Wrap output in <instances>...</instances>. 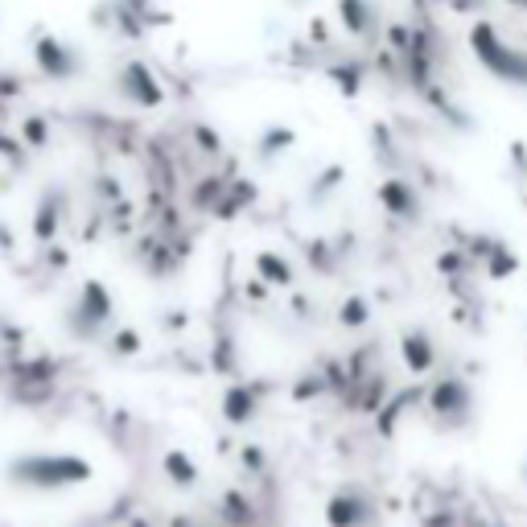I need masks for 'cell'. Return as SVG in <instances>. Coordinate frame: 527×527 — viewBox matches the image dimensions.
<instances>
[{
    "instance_id": "obj_2",
    "label": "cell",
    "mask_w": 527,
    "mask_h": 527,
    "mask_svg": "<svg viewBox=\"0 0 527 527\" xmlns=\"http://www.w3.org/2000/svg\"><path fill=\"white\" fill-rule=\"evenodd\" d=\"M470 50L490 79H499L507 87H527V50L503 42V33L490 21L470 25Z\"/></svg>"
},
{
    "instance_id": "obj_26",
    "label": "cell",
    "mask_w": 527,
    "mask_h": 527,
    "mask_svg": "<svg viewBox=\"0 0 527 527\" xmlns=\"http://www.w3.org/2000/svg\"><path fill=\"white\" fill-rule=\"evenodd\" d=\"M371 140H375V161H383V165H388V169H396V165L404 161V157L396 153V140H392V132L383 128V124H379V128L371 132Z\"/></svg>"
},
{
    "instance_id": "obj_5",
    "label": "cell",
    "mask_w": 527,
    "mask_h": 527,
    "mask_svg": "<svg viewBox=\"0 0 527 527\" xmlns=\"http://www.w3.org/2000/svg\"><path fill=\"white\" fill-rule=\"evenodd\" d=\"M112 87H116V95H120L124 103H132V108H140V112L165 108V87H161L157 70H153L145 58H128V62L116 70Z\"/></svg>"
},
{
    "instance_id": "obj_28",
    "label": "cell",
    "mask_w": 527,
    "mask_h": 527,
    "mask_svg": "<svg viewBox=\"0 0 527 527\" xmlns=\"http://www.w3.org/2000/svg\"><path fill=\"white\" fill-rule=\"evenodd\" d=\"M511 161L519 169V178H527V145H523V140H515V145H511Z\"/></svg>"
},
{
    "instance_id": "obj_4",
    "label": "cell",
    "mask_w": 527,
    "mask_h": 527,
    "mask_svg": "<svg viewBox=\"0 0 527 527\" xmlns=\"http://www.w3.org/2000/svg\"><path fill=\"white\" fill-rule=\"evenodd\" d=\"M474 408H478L474 388H470V379L458 375V371L437 375V379L429 383V392H425V412H429V420H433L441 433L466 429L470 420H474Z\"/></svg>"
},
{
    "instance_id": "obj_22",
    "label": "cell",
    "mask_w": 527,
    "mask_h": 527,
    "mask_svg": "<svg viewBox=\"0 0 527 527\" xmlns=\"http://www.w3.org/2000/svg\"><path fill=\"white\" fill-rule=\"evenodd\" d=\"M227 194V182L219 178H202L194 190H190V202H194V210H202V215H215V206H219V198Z\"/></svg>"
},
{
    "instance_id": "obj_17",
    "label": "cell",
    "mask_w": 527,
    "mask_h": 527,
    "mask_svg": "<svg viewBox=\"0 0 527 527\" xmlns=\"http://www.w3.org/2000/svg\"><path fill=\"white\" fill-rule=\"evenodd\" d=\"M219 519L223 527H256V503L243 490H227L219 499Z\"/></svg>"
},
{
    "instance_id": "obj_3",
    "label": "cell",
    "mask_w": 527,
    "mask_h": 527,
    "mask_svg": "<svg viewBox=\"0 0 527 527\" xmlns=\"http://www.w3.org/2000/svg\"><path fill=\"white\" fill-rule=\"evenodd\" d=\"M66 334L75 342H95L112 330L116 322V297L108 293V285L103 280H83V289L75 293V301L66 305Z\"/></svg>"
},
{
    "instance_id": "obj_13",
    "label": "cell",
    "mask_w": 527,
    "mask_h": 527,
    "mask_svg": "<svg viewBox=\"0 0 527 527\" xmlns=\"http://www.w3.org/2000/svg\"><path fill=\"white\" fill-rule=\"evenodd\" d=\"M322 75L334 83V91H338V95L355 99V95L367 87L371 66H367V58H359V54H346V58H334V62H326V66H322Z\"/></svg>"
},
{
    "instance_id": "obj_15",
    "label": "cell",
    "mask_w": 527,
    "mask_h": 527,
    "mask_svg": "<svg viewBox=\"0 0 527 527\" xmlns=\"http://www.w3.org/2000/svg\"><path fill=\"white\" fill-rule=\"evenodd\" d=\"M256 280H264V285H272V289H293L297 285V268H293L289 256L264 248V252H256Z\"/></svg>"
},
{
    "instance_id": "obj_9",
    "label": "cell",
    "mask_w": 527,
    "mask_h": 527,
    "mask_svg": "<svg viewBox=\"0 0 527 527\" xmlns=\"http://www.w3.org/2000/svg\"><path fill=\"white\" fill-rule=\"evenodd\" d=\"M375 198H379V206L388 210L392 219H400V223H420V219H425V202H420L416 186H412L408 178H400V173H388V178L375 186Z\"/></svg>"
},
{
    "instance_id": "obj_10",
    "label": "cell",
    "mask_w": 527,
    "mask_h": 527,
    "mask_svg": "<svg viewBox=\"0 0 527 527\" xmlns=\"http://www.w3.org/2000/svg\"><path fill=\"white\" fill-rule=\"evenodd\" d=\"M62 223H66V190L50 186V190H42L38 206H33V243H42V248L54 243Z\"/></svg>"
},
{
    "instance_id": "obj_30",
    "label": "cell",
    "mask_w": 527,
    "mask_h": 527,
    "mask_svg": "<svg viewBox=\"0 0 527 527\" xmlns=\"http://www.w3.org/2000/svg\"><path fill=\"white\" fill-rule=\"evenodd\" d=\"M441 5H449L453 13H470V9H478L482 0H441Z\"/></svg>"
},
{
    "instance_id": "obj_21",
    "label": "cell",
    "mask_w": 527,
    "mask_h": 527,
    "mask_svg": "<svg viewBox=\"0 0 527 527\" xmlns=\"http://www.w3.org/2000/svg\"><path fill=\"white\" fill-rule=\"evenodd\" d=\"M371 322V301L363 293H350L342 305H338V326L342 330H363Z\"/></svg>"
},
{
    "instance_id": "obj_19",
    "label": "cell",
    "mask_w": 527,
    "mask_h": 527,
    "mask_svg": "<svg viewBox=\"0 0 527 527\" xmlns=\"http://www.w3.org/2000/svg\"><path fill=\"white\" fill-rule=\"evenodd\" d=\"M140 350H145V338H140L136 326H120V330L108 334V359L124 363V359H136Z\"/></svg>"
},
{
    "instance_id": "obj_1",
    "label": "cell",
    "mask_w": 527,
    "mask_h": 527,
    "mask_svg": "<svg viewBox=\"0 0 527 527\" xmlns=\"http://www.w3.org/2000/svg\"><path fill=\"white\" fill-rule=\"evenodd\" d=\"M5 478L21 490H38V495H58V490H75L95 478V466L79 453H17L5 462Z\"/></svg>"
},
{
    "instance_id": "obj_25",
    "label": "cell",
    "mask_w": 527,
    "mask_h": 527,
    "mask_svg": "<svg viewBox=\"0 0 527 527\" xmlns=\"http://www.w3.org/2000/svg\"><path fill=\"white\" fill-rule=\"evenodd\" d=\"M338 252H342V248H330L326 239H309V243H305V260H309V264H318L322 276H330V272L338 268V264H334Z\"/></svg>"
},
{
    "instance_id": "obj_31",
    "label": "cell",
    "mask_w": 527,
    "mask_h": 527,
    "mask_svg": "<svg viewBox=\"0 0 527 527\" xmlns=\"http://www.w3.org/2000/svg\"><path fill=\"white\" fill-rule=\"evenodd\" d=\"M511 5H519V9H527V0H511Z\"/></svg>"
},
{
    "instance_id": "obj_18",
    "label": "cell",
    "mask_w": 527,
    "mask_h": 527,
    "mask_svg": "<svg viewBox=\"0 0 527 527\" xmlns=\"http://www.w3.org/2000/svg\"><path fill=\"white\" fill-rule=\"evenodd\" d=\"M342 182H346V165H338V161H330L318 178L309 182V190H305V202H313V206H322L330 194H338L342 190Z\"/></svg>"
},
{
    "instance_id": "obj_16",
    "label": "cell",
    "mask_w": 527,
    "mask_h": 527,
    "mask_svg": "<svg viewBox=\"0 0 527 527\" xmlns=\"http://www.w3.org/2000/svg\"><path fill=\"white\" fill-rule=\"evenodd\" d=\"M289 149H297V128H289V124H268L260 132V140H256V161L260 165H272V161L285 157Z\"/></svg>"
},
{
    "instance_id": "obj_23",
    "label": "cell",
    "mask_w": 527,
    "mask_h": 527,
    "mask_svg": "<svg viewBox=\"0 0 527 527\" xmlns=\"http://www.w3.org/2000/svg\"><path fill=\"white\" fill-rule=\"evenodd\" d=\"M190 145H194L202 157H223V132L210 128L206 120H194V124H190Z\"/></svg>"
},
{
    "instance_id": "obj_8",
    "label": "cell",
    "mask_w": 527,
    "mask_h": 527,
    "mask_svg": "<svg viewBox=\"0 0 527 527\" xmlns=\"http://www.w3.org/2000/svg\"><path fill=\"white\" fill-rule=\"evenodd\" d=\"M264 396H268V383L260 379H231L223 388V400H219V412L231 429H248L252 420L260 416L264 408Z\"/></svg>"
},
{
    "instance_id": "obj_32",
    "label": "cell",
    "mask_w": 527,
    "mask_h": 527,
    "mask_svg": "<svg viewBox=\"0 0 527 527\" xmlns=\"http://www.w3.org/2000/svg\"><path fill=\"white\" fill-rule=\"evenodd\" d=\"M523 474H527V470H523Z\"/></svg>"
},
{
    "instance_id": "obj_6",
    "label": "cell",
    "mask_w": 527,
    "mask_h": 527,
    "mask_svg": "<svg viewBox=\"0 0 527 527\" xmlns=\"http://www.w3.org/2000/svg\"><path fill=\"white\" fill-rule=\"evenodd\" d=\"M33 62H38V75L46 83H75L87 70L83 54L70 42H62L58 33H38V38H33Z\"/></svg>"
},
{
    "instance_id": "obj_20",
    "label": "cell",
    "mask_w": 527,
    "mask_h": 527,
    "mask_svg": "<svg viewBox=\"0 0 527 527\" xmlns=\"http://www.w3.org/2000/svg\"><path fill=\"white\" fill-rule=\"evenodd\" d=\"M17 136L25 140V149H29V153H46V149H50V124H46L42 112L25 116V120L17 124Z\"/></svg>"
},
{
    "instance_id": "obj_12",
    "label": "cell",
    "mask_w": 527,
    "mask_h": 527,
    "mask_svg": "<svg viewBox=\"0 0 527 527\" xmlns=\"http://www.w3.org/2000/svg\"><path fill=\"white\" fill-rule=\"evenodd\" d=\"M338 25L346 29V38L375 42V33H379V9L371 5V0H338Z\"/></svg>"
},
{
    "instance_id": "obj_14",
    "label": "cell",
    "mask_w": 527,
    "mask_h": 527,
    "mask_svg": "<svg viewBox=\"0 0 527 527\" xmlns=\"http://www.w3.org/2000/svg\"><path fill=\"white\" fill-rule=\"evenodd\" d=\"M161 474L169 478V486H178V490H194L202 482V470L194 462V453H186L182 445H173L165 449V458H161Z\"/></svg>"
},
{
    "instance_id": "obj_11",
    "label": "cell",
    "mask_w": 527,
    "mask_h": 527,
    "mask_svg": "<svg viewBox=\"0 0 527 527\" xmlns=\"http://www.w3.org/2000/svg\"><path fill=\"white\" fill-rule=\"evenodd\" d=\"M400 359H404V367L412 375H429L437 367V342H433V334L425 326L404 330L400 334Z\"/></svg>"
},
{
    "instance_id": "obj_7",
    "label": "cell",
    "mask_w": 527,
    "mask_h": 527,
    "mask_svg": "<svg viewBox=\"0 0 527 527\" xmlns=\"http://www.w3.org/2000/svg\"><path fill=\"white\" fill-rule=\"evenodd\" d=\"M375 519H379V503L359 482L338 486L326 499V527H375Z\"/></svg>"
},
{
    "instance_id": "obj_27",
    "label": "cell",
    "mask_w": 527,
    "mask_h": 527,
    "mask_svg": "<svg viewBox=\"0 0 527 527\" xmlns=\"http://www.w3.org/2000/svg\"><path fill=\"white\" fill-rule=\"evenodd\" d=\"M239 462L248 466L252 474H264V470H268V458H264L260 445H243V449H239Z\"/></svg>"
},
{
    "instance_id": "obj_29",
    "label": "cell",
    "mask_w": 527,
    "mask_h": 527,
    "mask_svg": "<svg viewBox=\"0 0 527 527\" xmlns=\"http://www.w3.org/2000/svg\"><path fill=\"white\" fill-rule=\"evenodd\" d=\"M13 95H21V79L0 75V99H13Z\"/></svg>"
},
{
    "instance_id": "obj_24",
    "label": "cell",
    "mask_w": 527,
    "mask_h": 527,
    "mask_svg": "<svg viewBox=\"0 0 527 527\" xmlns=\"http://www.w3.org/2000/svg\"><path fill=\"white\" fill-rule=\"evenodd\" d=\"M515 268H519V256H515V252L507 248V243H503V239H499V243H495V248H490V256L482 260V272H486L490 280H503V276H511Z\"/></svg>"
}]
</instances>
